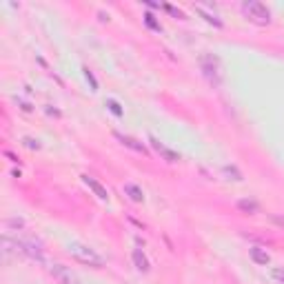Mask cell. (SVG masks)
Masks as SVG:
<instances>
[{
	"mask_svg": "<svg viewBox=\"0 0 284 284\" xmlns=\"http://www.w3.org/2000/svg\"><path fill=\"white\" fill-rule=\"evenodd\" d=\"M49 273L53 275V280L58 284H82L80 280H78V275L74 273V271H71L69 266H65V264L51 262V264H49Z\"/></svg>",
	"mask_w": 284,
	"mask_h": 284,
	"instance_id": "3957f363",
	"label": "cell"
},
{
	"mask_svg": "<svg viewBox=\"0 0 284 284\" xmlns=\"http://www.w3.org/2000/svg\"><path fill=\"white\" fill-rule=\"evenodd\" d=\"M238 207H240L242 211H247V213H258V209H260L253 200H240V202H238Z\"/></svg>",
	"mask_w": 284,
	"mask_h": 284,
	"instance_id": "7c38bea8",
	"label": "cell"
},
{
	"mask_svg": "<svg viewBox=\"0 0 284 284\" xmlns=\"http://www.w3.org/2000/svg\"><path fill=\"white\" fill-rule=\"evenodd\" d=\"M249 255H251V260L255 264H260V266H266L271 262V255L264 251V249H260V247H251V251H249Z\"/></svg>",
	"mask_w": 284,
	"mask_h": 284,
	"instance_id": "9c48e42d",
	"label": "cell"
},
{
	"mask_svg": "<svg viewBox=\"0 0 284 284\" xmlns=\"http://www.w3.org/2000/svg\"><path fill=\"white\" fill-rule=\"evenodd\" d=\"M82 182H85V185H87L89 189H91V191L96 193V196H98L100 200H109V191H107V187H102V185H100V182H98L93 176L85 174V176H82Z\"/></svg>",
	"mask_w": 284,
	"mask_h": 284,
	"instance_id": "8992f818",
	"label": "cell"
},
{
	"mask_svg": "<svg viewBox=\"0 0 284 284\" xmlns=\"http://www.w3.org/2000/svg\"><path fill=\"white\" fill-rule=\"evenodd\" d=\"M67 251H69V255L74 260H78V262L82 264H89V266H96V269H100V266L104 264V258L100 255L96 249L87 247V244H80V242H71L69 247H67Z\"/></svg>",
	"mask_w": 284,
	"mask_h": 284,
	"instance_id": "6da1fadb",
	"label": "cell"
},
{
	"mask_svg": "<svg viewBox=\"0 0 284 284\" xmlns=\"http://www.w3.org/2000/svg\"><path fill=\"white\" fill-rule=\"evenodd\" d=\"M107 104H109V109L113 111L116 116H122V109H120V104L116 102V100H107Z\"/></svg>",
	"mask_w": 284,
	"mask_h": 284,
	"instance_id": "5bb4252c",
	"label": "cell"
},
{
	"mask_svg": "<svg viewBox=\"0 0 284 284\" xmlns=\"http://www.w3.org/2000/svg\"><path fill=\"white\" fill-rule=\"evenodd\" d=\"M113 136L118 138V140H120L122 144H125V147H129V149H133V151H138V153H147V147H144L142 142H138L136 138H131V136H122V133H118V131H116Z\"/></svg>",
	"mask_w": 284,
	"mask_h": 284,
	"instance_id": "52a82bcc",
	"label": "cell"
},
{
	"mask_svg": "<svg viewBox=\"0 0 284 284\" xmlns=\"http://www.w3.org/2000/svg\"><path fill=\"white\" fill-rule=\"evenodd\" d=\"M273 277L280 284H284V269H282V266H275V269H273Z\"/></svg>",
	"mask_w": 284,
	"mask_h": 284,
	"instance_id": "9a60e30c",
	"label": "cell"
},
{
	"mask_svg": "<svg viewBox=\"0 0 284 284\" xmlns=\"http://www.w3.org/2000/svg\"><path fill=\"white\" fill-rule=\"evenodd\" d=\"M149 142H151V147L162 155V160H166V162H178V160H180V153L174 151V149H169L166 144H162L158 138H149Z\"/></svg>",
	"mask_w": 284,
	"mask_h": 284,
	"instance_id": "5b68a950",
	"label": "cell"
},
{
	"mask_svg": "<svg viewBox=\"0 0 284 284\" xmlns=\"http://www.w3.org/2000/svg\"><path fill=\"white\" fill-rule=\"evenodd\" d=\"M125 193L129 196V200H133V202H144V191L138 185H133V182H127L125 185Z\"/></svg>",
	"mask_w": 284,
	"mask_h": 284,
	"instance_id": "30bf717a",
	"label": "cell"
},
{
	"mask_svg": "<svg viewBox=\"0 0 284 284\" xmlns=\"http://www.w3.org/2000/svg\"><path fill=\"white\" fill-rule=\"evenodd\" d=\"M144 22H147V25L151 27V29H155V31L162 29V27H160V22H155V20H153V14H147V16H144Z\"/></svg>",
	"mask_w": 284,
	"mask_h": 284,
	"instance_id": "4fadbf2b",
	"label": "cell"
},
{
	"mask_svg": "<svg viewBox=\"0 0 284 284\" xmlns=\"http://www.w3.org/2000/svg\"><path fill=\"white\" fill-rule=\"evenodd\" d=\"M133 264H136V269L142 271V273H147V271H149V260H147V255H144L140 249H136V251H133Z\"/></svg>",
	"mask_w": 284,
	"mask_h": 284,
	"instance_id": "8fae6325",
	"label": "cell"
},
{
	"mask_svg": "<svg viewBox=\"0 0 284 284\" xmlns=\"http://www.w3.org/2000/svg\"><path fill=\"white\" fill-rule=\"evenodd\" d=\"M196 11H198V14H202V16H204V20H207V22H213L215 27H222L220 16L215 14V11H211L209 5H196Z\"/></svg>",
	"mask_w": 284,
	"mask_h": 284,
	"instance_id": "ba28073f",
	"label": "cell"
},
{
	"mask_svg": "<svg viewBox=\"0 0 284 284\" xmlns=\"http://www.w3.org/2000/svg\"><path fill=\"white\" fill-rule=\"evenodd\" d=\"M242 14L251 22H255V25H269L271 22L269 7L262 3H258V0H247V3H242Z\"/></svg>",
	"mask_w": 284,
	"mask_h": 284,
	"instance_id": "7a4b0ae2",
	"label": "cell"
},
{
	"mask_svg": "<svg viewBox=\"0 0 284 284\" xmlns=\"http://www.w3.org/2000/svg\"><path fill=\"white\" fill-rule=\"evenodd\" d=\"M202 71L204 76L209 78L211 85H220L222 82V71H220V65L215 58H211V55H204L202 58Z\"/></svg>",
	"mask_w": 284,
	"mask_h": 284,
	"instance_id": "277c9868",
	"label": "cell"
}]
</instances>
